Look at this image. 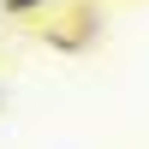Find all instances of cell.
Here are the masks:
<instances>
[{
	"label": "cell",
	"instance_id": "1",
	"mask_svg": "<svg viewBox=\"0 0 149 149\" xmlns=\"http://www.w3.org/2000/svg\"><path fill=\"white\" fill-rule=\"evenodd\" d=\"M36 6H48V0H6L0 12H36Z\"/></svg>",
	"mask_w": 149,
	"mask_h": 149
}]
</instances>
